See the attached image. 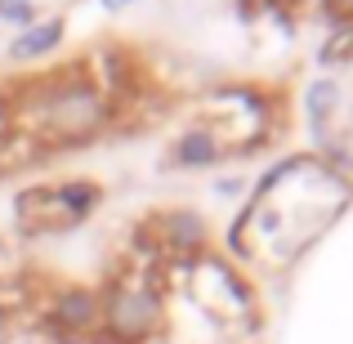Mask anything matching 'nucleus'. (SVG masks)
Wrapping results in <instances>:
<instances>
[{
  "label": "nucleus",
  "mask_w": 353,
  "mask_h": 344,
  "mask_svg": "<svg viewBox=\"0 0 353 344\" xmlns=\"http://www.w3.org/2000/svg\"><path fill=\"white\" fill-rule=\"evenodd\" d=\"M59 41V23H50V27H41V32H27L23 41L14 45V54H41V50H50V45Z\"/></svg>",
  "instance_id": "obj_1"
}]
</instances>
